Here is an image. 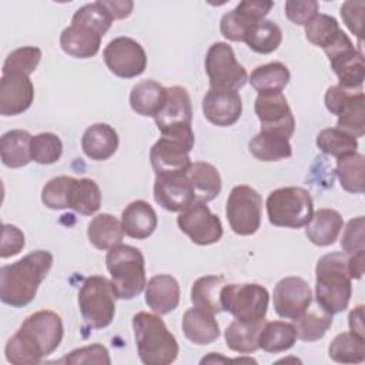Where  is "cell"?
I'll list each match as a JSON object with an SVG mask.
<instances>
[{
  "mask_svg": "<svg viewBox=\"0 0 365 365\" xmlns=\"http://www.w3.org/2000/svg\"><path fill=\"white\" fill-rule=\"evenodd\" d=\"M63 335V319L57 312L50 309L33 312L7 341L6 359L14 365L38 364L60 346Z\"/></svg>",
  "mask_w": 365,
  "mask_h": 365,
  "instance_id": "obj_1",
  "label": "cell"
},
{
  "mask_svg": "<svg viewBox=\"0 0 365 365\" xmlns=\"http://www.w3.org/2000/svg\"><path fill=\"white\" fill-rule=\"evenodd\" d=\"M53 265V255L36 250L21 259L0 268V299L13 308L29 305Z\"/></svg>",
  "mask_w": 365,
  "mask_h": 365,
  "instance_id": "obj_2",
  "label": "cell"
},
{
  "mask_svg": "<svg viewBox=\"0 0 365 365\" xmlns=\"http://www.w3.org/2000/svg\"><path fill=\"white\" fill-rule=\"evenodd\" d=\"M352 278L348 254L329 252L322 255L315 267V302L329 314H339L349 305Z\"/></svg>",
  "mask_w": 365,
  "mask_h": 365,
  "instance_id": "obj_3",
  "label": "cell"
},
{
  "mask_svg": "<svg viewBox=\"0 0 365 365\" xmlns=\"http://www.w3.org/2000/svg\"><path fill=\"white\" fill-rule=\"evenodd\" d=\"M133 331L137 352L144 365H170L177 359L178 342L158 314L137 312L133 317Z\"/></svg>",
  "mask_w": 365,
  "mask_h": 365,
  "instance_id": "obj_4",
  "label": "cell"
},
{
  "mask_svg": "<svg viewBox=\"0 0 365 365\" xmlns=\"http://www.w3.org/2000/svg\"><path fill=\"white\" fill-rule=\"evenodd\" d=\"M41 202L50 210L70 208L83 215H93L101 207V191L91 178L58 175L43 187Z\"/></svg>",
  "mask_w": 365,
  "mask_h": 365,
  "instance_id": "obj_5",
  "label": "cell"
},
{
  "mask_svg": "<svg viewBox=\"0 0 365 365\" xmlns=\"http://www.w3.org/2000/svg\"><path fill=\"white\" fill-rule=\"evenodd\" d=\"M106 267L118 299H133L145 289V261L138 248L127 244L110 248L106 255Z\"/></svg>",
  "mask_w": 365,
  "mask_h": 365,
  "instance_id": "obj_6",
  "label": "cell"
},
{
  "mask_svg": "<svg viewBox=\"0 0 365 365\" xmlns=\"http://www.w3.org/2000/svg\"><path fill=\"white\" fill-rule=\"evenodd\" d=\"M191 125H180L161 133L150 150V163L155 175L187 174L191 167L190 151L194 148Z\"/></svg>",
  "mask_w": 365,
  "mask_h": 365,
  "instance_id": "obj_7",
  "label": "cell"
},
{
  "mask_svg": "<svg viewBox=\"0 0 365 365\" xmlns=\"http://www.w3.org/2000/svg\"><path fill=\"white\" fill-rule=\"evenodd\" d=\"M265 205L268 221L275 227L301 228L314 214L312 197L302 187L277 188L269 192Z\"/></svg>",
  "mask_w": 365,
  "mask_h": 365,
  "instance_id": "obj_8",
  "label": "cell"
},
{
  "mask_svg": "<svg viewBox=\"0 0 365 365\" xmlns=\"http://www.w3.org/2000/svg\"><path fill=\"white\" fill-rule=\"evenodd\" d=\"M78 308L87 327L103 329L115 315V292L111 281L103 275H91L84 279L78 291Z\"/></svg>",
  "mask_w": 365,
  "mask_h": 365,
  "instance_id": "obj_9",
  "label": "cell"
},
{
  "mask_svg": "<svg viewBox=\"0 0 365 365\" xmlns=\"http://www.w3.org/2000/svg\"><path fill=\"white\" fill-rule=\"evenodd\" d=\"M269 294L265 287L255 282L225 284L221 289L222 311L230 312L242 322H259L265 319Z\"/></svg>",
  "mask_w": 365,
  "mask_h": 365,
  "instance_id": "obj_10",
  "label": "cell"
},
{
  "mask_svg": "<svg viewBox=\"0 0 365 365\" xmlns=\"http://www.w3.org/2000/svg\"><path fill=\"white\" fill-rule=\"evenodd\" d=\"M329 60L331 68L338 77V86L348 90H364L365 64L364 54L342 30L338 36L322 48Z\"/></svg>",
  "mask_w": 365,
  "mask_h": 365,
  "instance_id": "obj_11",
  "label": "cell"
},
{
  "mask_svg": "<svg viewBox=\"0 0 365 365\" xmlns=\"http://www.w3.org/2000/svg\"><path fill=\"white\" fill-rule=\"evenodd\" d=\"M204 67L210 80V88L238 91L248 81L245 67L237 61L232 47L224 41L210 46Z\"/></svg>",
  "mask_w": 365,
  "mask_h": 365,
  "instance_id": "obj_12",
  "label": "cell"
},
{
  "mask_svg": "<svg viewBox=\"0 0 365 365\" xmlns=\"http://www.w3.org/2000/svg\"><path fill=\"white\" fill-rule=\"evenodd\" d=\"M262 197L245 184L235 185L227 200L225 215L231 230L238 235H252L261 225Z\"/></svg>",
  "mask_w": 365,
  "mask_h": 365,
  "instance_id": "obj_13",
  "label": "cell"
},
{
  "mask_svg": "<svg viewBox=\"0 0 365 365\" xmlns=\"http://www.w3.org/2000/svg\"><path fill=\"white\" fill-rule=\"evenodd\" d=\"M107 68L120 78L141 76L147 67V54L143 46L131 37L113 38L103 51Z\"/></svg>",
  "mask_w": 365,
  "mask_h": 365,
  "instance_id": "obj_14",
  "label": "cell"
},
{
  "mask_svg": "<svg viewBox=\"0 0 365 365\" xmlns=\"http://www.w3.org/2000/svg\"><path fill=\"white\" fill-rule=\"evenodd\" d=\"M178 228L197 245H211L221 240L222 224L205 202H192L177 217Z\"/></svg>",
  "mask_w": 365,
  "mask_h": 365,
  "instance_id": "obj_15",
  "label": "cell"
},
{
  "mask_svg": "<svg viewBox=\"0 0 365 365\" xmlns=\"http://www.w3.org/2000/svg\"><path fill=\"white\" fill-rule=\"evenodd\" d=\"M261 123V131H271L291 138L295 131V118L282 93L258 94L254 104Z\"/></svg>",
  "mask_w": 365,
  "mask_h": 365,
  "instance_id": "obj_16",
  "label": "cell"
},
{
  "mask_svg": "<svg viewBox=\"0 0 365 365\" xmlns=\"http://www.w3.org/2000/svg\"><path fill=\"white\" fill-rule=\"evenodd\" d=\"M272 304L281 318L294 321L312 304V291L301 277H285L274 288Z\"/></svg>",
  "mask_w": 365,
  "mask_h": 365,
  "instance_id": "obj_17",
  "label": "cell"
},
{
  "mask_svg": "<svg viewBox=\"0 0 365 365\" xmlns=\"http://www.w3.org/2000/svg\"><path fill=\"white\" fill-rule=\"evenodd\" d=\"M34 100V86L30 76L20 73L1 74L0 78V114L19 115L30 108Z\"/></svg>",
  "mask_w": 365,
  "mask_h": 365,
  "instance_id": "obj_18",
  "label": "cell"
},
{
  "mask_svg": "<svg viewBox=\"0 0 365 365\" xmlns=\"http://www.w3.org/2000/svg\"><path fill=\"white\" fill-rule=\"evenodd\" d=\"M154 200L161 208L171 212H181L195 202L188 174L155 175Z\"/></svg>",
  "mask_w": 365,
  "mask_h": 365,
  "instance_id": "obj_19",
  "label": "cell"
},
{
  "mask_svg": "<svg viewBox=\"0 0 365 365\" xmlns=\"http://www.w3.org/2000/svg\"><path fill=\"white\" fill-rule=\"evenodd\" d=\"M202 114L217 127L235 124L242 113V100L238 91L210 88L202 97Z\"/></svg>",
  "mask_w": 365,
  "mask_h": 365,
  "instance_id": "obj_20",
  "label": "cell"
},
{
  "mask_svg": "<svg viewBox=\"0 0 365 365\" xmlns=\"http://www.w3.org/2000/svg\"><path fill=\"white\" fill-rule=\"evenodd\" d=\"M154 121L160 133L180 125H191L192 107L188 91L181 86L168 87L165 101Z\"/></svg>",
  "mask_w": 365,
  "mask_h": 365,
  "instance_id": "obj_21",
  "label": "cell"
},
{
  "mask_svg": "<svg viewBox=\"0 0 365 365\" xmlns=\"http://www.w3.org/2000/svg\"><path fill=\"white\" fill-rule=\"evenodd\" d=\"M180 284L168 274H158L145 285V304L158 315L174 311L180 304Z\"/></svg>",
  "mask_w": 365,
  "mask_h": 365,
  "instance_id": "obj_22",
  "label": "cell"
},
{
  "mask_svg": "<svg viewBox=\"0 0 365 365\" xmlns=\"http://www.w3.org/2000/svg\"><path fill=\"white\" fill-rule=\"evenodd\" d=\"M81 148L93 161L108 160L118 148V134L110 124L96 123L83 133Z\"/></svg>",
  "mask_w": 365,
  "mask_h": 365,
  "instance_id": "obj_23",
  "label": "cell"
},
{
  "mask_svg": "<svg viewBox=\"0 0 365 365\" xmlns=\"http://www.w3.org/2000/svg\"><path fill=\"white\" fill-rule=\"evenodd\" d=\"M157 224V212L144 200L130 202L121 212V225L124 234L134 240L148 238L155 231Z\"/></svg>",
  "mask_w": 365,
  "mask_h": 365,
  "instance_id": "obj_24",
  "label": "cell"
},
{
  "mask_svg": "<svg viewBox=\"0 0 365 365\" xmlns=\"http://www.w3.org/2000/svg\"><path fill=\"white\" fill-rule=\"evenodd\" d=\"M181 328L185 338L195 345L212 344L220 336V325L214 314L197 307L184 312Z\"/></svg>",
  "mask_w": 365,
  "mask_h": 365,
  "instance_id": "obj_25",
  "label": "cell"
},
{
  "mask_svg": "<svg viewBox=\"0 0 365 365\" xmlns=\"http://www.w3.org/2000/svg\"><path fill=\"white\" fill-rule=\"evenodd\" d=\"M305 227V235L314 245L328 247L338 240L344 228V220L336 210L319 208Z\"/></svg>",
  "mask_w": 365,
  "mask_h": 365,
  "instance_id": "obj_26",
  "label": "cell"
},
{
  "mask_svg": "<svg viewBox=\"0 0 365 365\" xmlns=\"http://www.w3.org/2000/svg\"><path fill=\"white\" fill-rule=\"evenodd\" d=\"M101 38L103 37L98 33L88 27L70 24L60 34V47L71 57L91 58L98 53Z\"/></svg>",
  "mask_w": 365,
  "mask_h": 365,
  "instance_id": "obj_27",
  "label": "cell"
},
{
  "mask_svg": "<svg viewBox=\"0 0 365 365\" xmlns=\"http://www.w3.org/2000/svg\"><path fill=\"white\" fill-rule=\"evenodd\" d=\"M167 96V88L155 80H143L133 86L130 91L131 108L143 117H155L161 110Z\"/></svg>",
  "mask_w": 365,
  "mask_h": 365,
  "instance_id": "obj_28",
  "label": "cell"
},
{
  "mask_svg": "<svg viewBox=\"0 0 365 365\" xmlns=\"http://www.w3.org/2000/svg\"><path fill=\"white\" fill-rule=\"evenodd\" d=\"M188 178L194 190V198L197 202L212 201L220 195L222 182L218 170L205 161H195L188 170Z\"/></svg>",
  "mask_w": 365,
  "mask_h": 365,
  "instance_id": "obj_29",
  "label": "cell"
},
{
  "mask_svg": "<svg viewBox=\"0 0 365 365\" xmlns=\"http://www.w3.org/2000/svg\"><path fill=\"white\" fill-rule=\"evenodd\" d=\"M250 153L259 161L271 163L289 158L292 147L289 138L271 131H259L248 143Z\"/></svg>",
  "mask_w": 365,
  "mask_h": 365,
  "instance_id": "obj_30",
  "label": "cell"
},
{
  "mask_svg": "<svg viewBox=\"0 0 365 365\" xmlns=\"http://www.w3.org/2000/svg\"><path fill=\"white\" fill-rule=\"evenodd\" d=\"M31 137L26 130L6 131L0 138L1 163L9 168H21L33 161L30 151Z\"/></svg>",
  "mask_w": 365,
  "mask_h": 365,
  "instance_id": "obj_31",
  "label": "cell"
},
{
  "mask_svg": "<svg viewBox=\"0 0 365 365\" xmlns=\"http://www.w3.org/2000/svg\"><path fill=\"white\" fill-rule=\"evenodd\" d=\"M124 230L114 215L103 212L91 218L87 227V238L97 250H110L121 244Z\"/></svg>",
  "mask_w": 365,
  "mask_h": 365,
  "instance_id": "obj_32",
  "label": "cell"
},
{
  "mask_svg": "<svg viewBox=\"0 0 365 365\" xmlns=\"http://www.w3.org/2000/svg\"><path fill=\"white\" fill-rule=\"evenodd\" d=\"M297 342L294 324L285 321H265L258 335L259 349L269 354H279L291 349Z\"/></svg>",
  "mask_w": 365,
  "mask_h": 365,
  "instance_id": "obj_33",
  "label": "cell"
},
{
  "mask_svg": "<svg viewBox=\"0 0 365 365\" xmlns=\"http://www.w3.org/2000/svg\"><path fill=\"white\" fill-rule=\"evenodd\" d=\"M225 284L224 275L200 277L191 287L190 299L192 305L212 314L221 312V289Z\"/></svg>",
  "mask_w": 365,
  "mask_h": 365,
  "instance_id": "obj_34",
  "label": "cell"
},
{
  "mask_svg": "<svg viewBox=\"0 0 365 365\" xmlns=\"http://www.w3.org/2000/svg\"><path fill=\"white\" fill-rule=\"evenodd\" d=\"M289 78L291 74L288 67L279 61H272L255 67L251 71L248 81L258 94H264L282 93V90L289 83Z\"/></svg>",
  "mask_w": 365,
  "mask_h": 365,
  "instance_id": "obj_35",
  "label": "cell"
},
{
  "mask_svg": "<svg viewBox=\"0 0 365 365\" xmlns=\"http://www.w3.org/2000/svg\"><path fill=\"white\" fill-rule=\"evenodd\" d=\"M264 321L259 322H242L234 319L224 331L227 346L238 354H252L258 346V335L262 329Z\"/></svg>",
  "mask_w": 365,
  "mask_h": 365,
  "instance_id": "obj_36",
  "label": "cell"
},
{
  "mask_svg": "<svg viewBox=\"0 0 365 365\" xmlns=\"http://www.w3.org/2000/svg\"><path fill=\"white\" fill-rule=\"evenodd\" d=\"M332 325V314L322 309L318 304L317 307H308L307 311L297 319H294V327L297 331V338L305 342H315L321 339Z\"/></svg>",
  "mask_w": 365,
  "mask_h": 365,
  "instance_id": "obj_37",
  "label": "cell"
},
{
  "mask_svg": "<svg viewBox=\"0 0 365 365\" xmlns=\"http://www.w3.org/2000/svg\"><path fill=\"white\" fill-rule=\"evenodd\" d=\"M282 41V30L272 20H259L251 26L244 43L255 53L269 54L275 51Z\"/></svg>",
  "mask_w": 365,
  "mask_h": 365,
  "instance_id": "obj_38",
  "label": "cell"
},
{
  "mask_svg": "<svg viewBox=\"0 0 365 365\" xmlns=\"http://www.w3.org/2000/svg\"><path fill=\"white\" fill-rule=\"evenodd\" d=\"M328 356L338 364H361L365 361V338L351 331L341 332L331 341Z\"/></svg>",
  "mask_w": 365,
  "mask_h": 365,
  "instance_id": "obj_39",
  "label": "cell"
},
{
  "mask_svg": "<svg viewBox=\"0 0 365 365\" xmlns=\"http://www.w3.org/2000/svg\"><path fill=\"white\" fill-rule=\"evenodd\" d=\"M336 177L339 185L351 194L364 192V173H365V160L359 153L348 154L336 158Z\"/></svg>",
  "mask_w": 365,
  "mask_h": 365,
  "instance_id": "obj_40",
  "label": "cell"
},
{
  "mask_svg": "<svg viewBox=\"0 0 365 365\" xmlns=\"http://www.w3.org/2000/svg\"><path fill=\"white\" fill-rule=\"evenodd\" d=\"M315 143L322 153L336 158L354 154L358 150V140L336 127L321 130Z\"/></svg>",
  "mask_w": 365,
  "mask_h": 365,
  "instance_id": "obj_41",
  "label": "cell"
},
{
  "mask_svg": "<svg viewBox=\"0 0 365 365\" xmlns=\"http://www.w3.org/2000/svg\"><path fill=\"white\" fill-rule=\"evenodd\" d=\"M336 128L351 134L356 140L365 134V96L364 93L349 100L338 114Z\"/></svg>",
  "mask_w": 365,
  "mask_h": 365,
  "instance_id": "obj_42",
  "label": "cell"
},
{
  "mask_svg": "<svg viewBox=\"0 0 365 365\" xmlns=\"http://www.w3.org/2000/svg\"><path fill=\"white\" fill-rule=\"evenodd\" d=\"M304 30H305V37L311 44L325 48L338 36V33L341 31V27L335 17L329 14L318 13L304 26Z\"/></svg>",
  "mask_w": 365,
  "mask_h": 365,
  "instance_id": "obj_43",
  "label": "cell"
},
{
  "mask_svg": "<svg viewBox=\"0 0 365 365\" xmlns=\"http://www.w3.org/2000/svg\"><path fill=\"white\" fill-rule=\"evenodd\" d=\"M113 23L111 16L100 3V0L94 3H88L76 10L71 19V24H80L88 27L98 33L101 37L110 30Z\"/></svg>",
  "mask_w": 365,
  "mask_h": 365,
  "instance_id": "obj_44",
  "label": "cell"
},
{
  "mask_svg": "<svg viewBox=\"0 0 365 365\" xmlns=\"http://www.w3.org/2000/svg\"><path fill=\"white\" fill-rule=\"evenodd\" d=\"M30 151L33 161L37 164H54L61 158L63 143L54 133H40L31 137Z\"/></svg>",
  "mask_w": 365,
  "mask_h": 365,
  "instance_id": "obj_45",
  "label": "cell"
},
{
  "mask_svg": "<svg viewBox=\"0 0 365 365\" xmlns=\"http://www.w3.org/2000/svg\"><path fill=\"white\" fill-rule=\"evenodd\" d=\"M41 60V50L34 46H24L13 50L4 60L1 73H20L30 76Z\"/></svg>",
  "mask_w": 365,
  "mask_h": 365,
  "instance_id": "obj_46",
  "label": "cell"
},
{
  "mask_svg": "<svg viewBox=\"0 0 365 365\" xmlns=\"http://www.w3.org/2000/svg\"><path fill=\"white\" fill-rule=\"evenodd\" d=\"M255 23V20L235 7L221 17L220 31L230 41H244L248 30Z\"/></svg>",
  "mask_w": 365,
  "mask_h": 365,
  "instance_id": "obj_47",
  "label": "cell"
},
{
  "mask_svg": "<svg viewBox=\"0 0 365 365\" xmlns=\"http://www.w3.org/2000/svg\"><path fill=\"white\" fill-rule=\"evenodd\" d=\"M58 364H103L110 365V354L108 349L101 344H91L87 346H81L73 349L61 359L57 361Z\"/></svg>",
  "mask_w": 365,
  "mask_h": 365,
  "instance_id": "obj_48",
  "label": "cell"
},
{
  "mask_svg": "<svg viewBox=\"0 0 365 365\" xmlns=\"http://www.w3.org/2000/svg\"><path fill=\"white\" fill-rule=\"evenodd\" d=\"M365 232H364V217H355L349 220L344 228L341 238V248L345 254H354L364 251Z\"/></svg>",
  "mask_w": 365,
  "mask_h": 365,
  "instance_id": "obj_49",
  "label": "cell"
},
{
  "mask_svg": "<svg viewBox=\"0 0 365 365\" xmlns=\"http://www.w3.org/2000/svg\"><path fill=\"white\" fill-rule=\"evenodd\" d=\"M319 4L315 0H288L285 1V16L297 26H305L312 17L318 14Z\"/></svg>",
  "mask_w": 365,
  "mask_h": 365,
  "instance_id": "obj_50",
  "label": "cell"
},
{
  "mask_svg": "<svg viewBox=\"0 0 365 365\" xmlns=\"http://www.w3.org/2000/svg\"><path fill=\"white\" fill-rule=\"evenodd\" d=\"M364 1H345L341 6V17L344 24L349 29L352 34H355L359 41L362 40V26H364Z\"/></svg>",
  "mask_w": 365,
  "mask_h": 365,
  "instance_id": "obj_51",
  "label": "cell"
},
{
  "mask_svg": "<svg viewBox=\"0 0 365 365\" xmlns=\"http://www.w3.org/2000/svg\"><path fill=\"white\" fill-rule=\"evenodd\" d=\"M26 240L23 231L13 224H3L1 231V245H0V257L9 258L17 255L24 248Z\"/></svg>",
  "mask_w": 365,
  "mask_h": 365,
  "instance_id": "obj_52",
  "label": "cell"
},
{
  "mask_svg": "<svg viewBox=\"0 0 365 365\" xmlns=\"http://www.w3.org/2000/svg\"><path fill=\"white\" fill-rule=\"evenodd\" d=\"M361 93H364V90H348L338 84L331 86L325 91V107L331 114L338 115L345 107V104Z\"/></svg>",
  "mask_w": 365,
  "mask_h": 365,
  "instance_id": "obj_53",
  "label": "cell"
},
{
  "mask_svg": "<svg viewBox=\"0 0 365 365\" xmlns=\"http://www.w3.org/2000/svg\"><path fill=\"white\" fill-rule=\"evenodd\" d=\"M274 7V3L269 0H245L237 4V9L251 17L255 21L262 20L269 10Z\"/></svg>",
  "mask_w": 365,
  "mask_h": 365,
  "instance_id": "obj_54",
  "label": "cell"
},
{
  "mask_svg": "<svg viewBox=\"0 0 365 365\" xmlns=\"http://www.w3.org/2000/svg\"><path fill=\"white\" fill-rule=\"evenodd\" d=\"M113 20H121L131 14L134 3L130 0H100Z\"/></svg>",
  "mask_w": 365,
  "mask_h": 365,
  "instance_id": "obj_55",
  "label": "cell"
},
{
  "mask_svg": "<svg viewBox=\"0 0 365 365\" xmlns=\"http://www.w3.org/2000/svg\"><path fill=\"white\" fill-rule=\"evenodd\" d=\"M349 331L358 336L365 338V328H364V305L355 307L348 315Z\"/></svg>",
  "mask_w": 365,
  "mask_h": 365,
  "instance_id": "obj_56",
  "label": "cell"
},
{
  "mask_svg": "<svg viewBox=\"0 0 365 365\" xmlns=\"http://www.w3.org/2000/svg\"><path fill=\"white\" fill-rule=\"evenodd\" d=\"M364 255H365V251H358V252H354V254H348V265H349V274H351L352 279L362 278Z\"/></svg>",
  "mask_w": 365,
  "mask_h": 365,
  "instance_id": "obj_57",
  "label": "cell"
},
{
  "mask_svg": "<svg viewBox=\"0 0 365 365\" xmlns=\"http://www.w3.org/2000/svg\"><path fill=\"white\" fill-rule=\"evenodd\" d=\"M230 361H234V359H228V358H224V356H220L218 354L215 352H211L208 356L202 358L201 359V364H207V362H211V364H215V362H230ZM240 361H250V362H255L254 359H235V362H240Z\"/></svg>",
  "mask_w": 365,
  "mask_h": 365,
  "instance_id": "obj_58",
  "label": "cell"
}]
</instances>
